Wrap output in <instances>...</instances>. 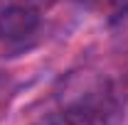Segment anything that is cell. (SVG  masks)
<instances>
[{
    "label": "cell",
    "instance_id": "cell-1",
    "mask_svg": "<svg viewBox=\"0 0 128 125\" xmlns=\"http://www.w3.org/2000/svg\"><path fill=\"white\" fill-rule=\"evenodd\" d=\"M57 101L62 125H118L126 110V98L113 81L94 74L66 78Z\"/></svg>",
    "mask_w": 128,
    "mask_h": 125
},
{
    "label": "cell",
    "instance_id": "cell-3",
    "mask_svg": "<svg viewBox=\"0 0 128 125\" xmlns=\"http://www.w3.org/2000/svg\"><path fill=\"white\" fill-rule=\"evenodd\" d=\"M8 2H22V5H30V7H37V10H47L54 0H8Z\"/></svg>",
    "mask_w": 128,
    "mask_h": 125
},
{
    "label": "cell",
    "instance_id": "cell-5",
    "mask_svg": "<svg viewBox=\"0 0 128 125\" xmlns=\"http://www.w3.org/2000/svg\"><path fill=\"white\" fill-rule=\"evenodd\" d=\"M76 2H89V0H76Z\"/></svg>",
    "mask_w": 128,
    "mask_h": 125
},
{
    "label": "cell",
    "instance_id": "cell-4",
    "mask_svg": "<svg viewBox=\"0 0 128 125\" xmlns=\"http://www.w3.org/2000/svg\"><path fill=\"white\" fill-rule=\"evenodd\" d=\"M2 78H5V76H2V71H0V83H2Z\"/></svg>",
    "mask_w": 128,
    "mask_h": 125
},
{
    "label": "cell",
    "instance_id": "cell-2",
    "mask_svg": "<svg viewBox=\"0 0 128 125\" xmlns=\"http://www.w3.org/2000/svg\"><path fill=\"white\" fill-rule=\"evenodd\" d=\"M42 27V10L22 5V2H8L0 12V39L8 44H25L32 39Z\"/></svg>",
    "mask_w": 128,
    "mask_h": 125
}]
</instances>
